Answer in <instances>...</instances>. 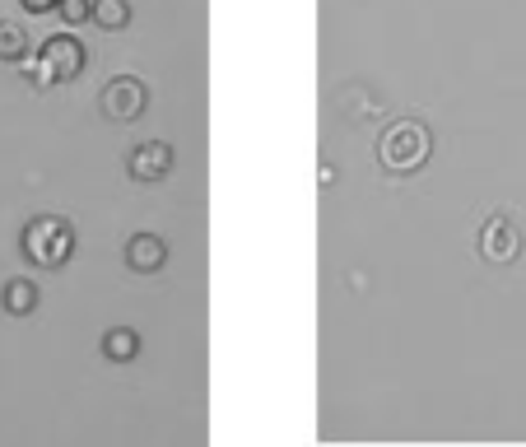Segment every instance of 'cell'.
<instances>
[{"instance_id":"1","label":"cell","mask_w":526,"mask_h":447,"mask_svg":"<svg viewBox=\"0 0 526 447\" xmlns=\"http://www.w3.org/2000/svg\"><path fill=\"white\" fill-rule=\"evenodd\" d=\"M429 154H433V131L419 117H401V122H392L378 136V163L396 177L419 173L429 163Z\"/></svg>"},{"instance_id":"2","label":"cell","mask_w":526,"mask_h":447,"mask_svg":"<svg viewBox=\"0 0 526 447\" xmlns=\"http://www.w3.org/2000/svg\"><path fill=\"white\" fill-rule=\"evenodd\" d=\"M19 252H24V261L42 266V271L66 266V261L75 257V229H70V219H61V215L28 219L24 238H19Z\"/></svg>"},{"instance_id":"3","label":"cell","mask_w":526,"mask_h":447,"mask_svg":"<svg viewBox=\"0 0 526 447\" xmlns=\"http://www.w3.org/2000/svg\"><path fill=\"white\" fill-rule=\"evenodd\" d=\"M80 70H84V42H75L70 33H52V38H42L38 66H33V84H38V89L75 80Z\"/></svg>"},{"instance_id":"4","label":"cell","mask_w":526,"mask_h":447,"mask_svg":"<svg viewBox=\"0 0 526 447\" xmlns=\"http://www.w3.org/2000/svg\"><path fill=\"white\" fill-rule=\"evenodd\" d=\"M98 108H103V117L108 122H140L149 112V84L140 80V75H112L108 84H103V94H98Z\"/></svg>"},{"instance_id":"5","label":"cell","mask_w":526,"mask_h":447,"mask_svg":"<svg viewBox=\"0 0 526 447\" xmlns=\"http://www.w3.org/2000/svg\"><path fill=\"white\" fill-rule=\"evenodd\" d=\"M517 252H522V233L513 229V219L508 215H489L480 224V257L489 266H513Z\"/></svg>"},{"instance_id":"6","label":"cell","mask_w":526,"mask_h":447,"mask_svg":"<svg viewBox=\"0 0 526 447\" xmlns=\"http://www.w3.org/2000/svg\"><path fill=\"white\" fill-rule=\"evenodd\" d=\"M126 173L131 182H163V177L173 173V145L168 140H145V145H135L126 154Z\"/></svg>"},{"instance_id":"7","label":"cell","mask_w":526,"mask_h":447,"mask_svg":"<svg viewBox=\"0 0 526 447\" xmlns=\"http://www.w3.org/2000/svg\"><path fill=\"white\" fill-rule=\"evenodd\" d=\"M122 257L135 275H154V271H163V261H168V243H163L159 233H131Z\"/></svg>"},{"instance_id":"8","label":"cell","mask_w":526,"mask_h":447,"mask_svg":"<svg viewBox=\"0 0 526 447\" xmlns=\"http://www.w3.org/2000/svg\"><path fill=\"white\" fill-rule=\"evenodd\" d=\"M0 303H5L10 317H28V312L38 308V285L24 280V275H14V280H5V289H0Z\"/></svg>"},{"instance_id":"9","label":"cell","mask_w":526,"mask_h":447,"mask_svg":"<svg viewBox=\"0 0 526 447\" xmlns=\"http://www.w3.org/2000/svg\"><path fill=\"white\" fill-rule=\"evenodd\" d=\"M340 112H345V122H368L373 112H382V98H368L364 84H350L345 94H340Z\"/></svg>"},{"instance_id":"10","label":"cell","mask_w":526,"mask_h":447,"mask_svg":"<svg viewBox=\"0 0 526 447\" xmlns=\"http://www.w3.org/2000/svg\"><path fill=\"white\" fill-rule=\"evenodd\" d=\"M135 354H140V336H135L131 326H112L108 336H103V359H112V364H131Z\"/></svg>"},{"instance_id":"11","label":"cell","mask_w":526,"mask_h":447,"mask_svg":"<svg viewBox=\"0 0 526 447\" xmlns=\"http://www.w3.org/2000/svg\"><path fill=\"white\" fill-rule=\"evenodd\" d=\"M89 19H94L98 28H108V33H117V28L131 24V5L126 0H94V10H89Z\"/></svg>"},{"instance_id":"12","label":"cell","mask_w":526,"mask_h":447,"mask_svg":"<svg viewBox=\"0 0 526 447\" xmlns=\"http://www.w3.org/2000/svg\"><path fill=\"white\" fill-rule=\"evenodd\" d=\"M28 47L33 42H28L24 28L14 24V19H0V61H24Z\"/></svg>"},{"instance_id":"13","label":"cell","mask_w":526,"mask_h":447,"mask_svg":"<svg viewBox=\"0 0 526 447\" xmlns=\"http://www.w3.org/2000/svg\"><path fill=\"white\" fill-rule=\"evenodd\" d=\"M89 10H94V0H61V5H56V14H61L66 24H80V19H89Z\"/></svg>"},{"instance_id":"14","label":"cell","mask_w":526,"mask_h":447,"mask_svg":"<svg viewBox=\"0 0 526 447\" xmlns=\"http://www.w3.org/2000/svg\"><path fill=\"white\" fill-rule=\"evenodd\" d=\"M19 5H24L28 14H56V5H61V0H19Z\"/></svg>"}]
</instances>
